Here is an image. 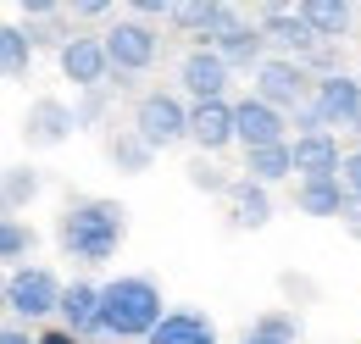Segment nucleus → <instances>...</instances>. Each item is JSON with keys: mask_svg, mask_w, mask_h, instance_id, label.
<instances>
[{"mask_svg": "<svg viewBox=\"0 0 361 344\" xmlns=\"http://www.w3.org/2000/svg\"><path fill=\"white\" fill-rule=\"evenodd\" d=\"M123 239H128V206L123 200L84 195V200H67V211L56 216V245H61V256L78 261V266L117 261Z\"/></svg>", "mask_w": 361, "mask_h": 344, "instance_id": "1", "label": "nucleus"}, {"mask_svg": "<svg viewBox=\"0 0 361 344\" xmlns=\"http://www.w3.org/2000/svg\"><path fill=\"white\" fill-rule=\"evenodd\" d=\"M161 283L150 272H117L100 283V339L145 344L161 328Z\"/></svg>", "mask_w": 361, "mask_h": 344, "instance_id": "2", "label": "nucleus"}, {"mask_svg": "<svg viewBox=\"0 0 361 344\" xmlns=\"http://www.w3.org/2000/svg\"><path fill=\"white\" fill-rule=\"evenodd\" d=\"M189 111H195V106L183 100L178 89H145L134 100V123H128V128L161 156V150H178L183 139H189Z\"/></svg>", "mask_w": 361, "mask_h": 344, "instance_id": "3", "label": "nucleus"}, {"mask_svg": "<svg viewBox=\"0 0 361 344\" xmlns=\"http://www.w3.org/2000/svg\"><path fill=\"white\" fill-rule=\"evenodd\" d=\"M106 56H111V89H134L139 73H150L156 61H161V28H150V23H139V17H117L106 34Z\"/></svg>", "mask_w": 361, "mask_h": 344, "instance_id": "4", "label": "nucleus"}, {"mask_svg": "<svg viewBox=\"0 0 361 344\" xmlns=\"http://www.w3.org/2000/svg\"><path fill=\"white\" fill-rule=\"evenodd\" d=\"M6 311L17 317V322H50V317H61V295H67V283L39 266V261H28V266H11L6 272Z\"/></svg>", "mask_w": 361, "mask_h": 344, "instance_id": "5", "label": "nucleus"}, {"mask_svg": "<svg viewBox=\"0 0 361 344\" xmlns=\"http://www.w3.org/2000/svg\"><path fill=\"white\" fill-rule=\"evenodd\" d=\"M250 94L256 100H267L272 111H283V117H295L306 100L317 94V78L306 61H289V56H272L267 67L256 73V84H250Z\"/></svg>", "mask_w": 361, "mask_h": 344, "instance_id": "6", "label": "nucleus"}, {"mask_svg": "<svg viewBox=\"0 0 361 344\" xmlns=\"http://www.w3.org/2000/svg\"><path fill=\"white\" fill-rule=\"evenodd\" d=\"M228 89H233V67H228L217 50H206V44L183 50V61H178V94L189 100V106L228 100Z\"/></svg>", "mask_w": 361, "mask_h": 344, "instance_id": "7", "label": "nucleus"}, {"mask_svg": "<svg viewBox=\"0 0 361 344\" xmlns=\"http://www.w3.org/2000/svg\"><path fill=\"white\" fill-rule=\"evenodd\" d=\"M61 78L78 89V94H94V89H111V56H106V39L100 34H73L56 56Z\"/></svg>", "mask_w": 361, "mask_h": 344, "instance_id": "8", "label": "nucleus"}, {"mask_svg": "<svg viewBox=\"0 0 361 344\" xmlns=\"http://www.w3.org/2000/svg\"><path fill=\"white\" fill-rule=\"evenodd\" d=\"M239 23H245V11L228 6V0H178L173 6V28H183L189 39H200L206 50H217Z\"/></svg>", "mask_w": 361, "mask_h": 344, "instance_id": "9", "label": "nucleus"}, {"mask_svg": "<svg viewBox=\"0 0 361 344\" xmlns=\"http://www.w3.org/2000/svg\"><path fill=\"white\" fill-rule=\"evenodd\" d=\"M256 28L267 34L272 56H289V61H306L317 44H322L312 34V23L300 17V6H262V11H256Z\"/></svg>", "mask_w": 361, "mask_h": 344, "instance_id": "10", "label": "nucleus"}, {"mask_svg": "<svg viewBox=\"0 0 361 344\" xmlns=\"http://www.w3.org/2000/svg\"><path fill=\"white\" fill-rule=\"evenodd\" d=\"M233 123H239L245 156H250V150H267V145H289V117L272 111L267 100H256V94H239V100H233Z\"/></svg>", "mask_w": 361, "mask_h": 344, "instance_id": "11", "label": "nucleus"}, {"mask_svg": "<svg viewBox=\"0 0 361 344\" xmlns=\"http://www.w3.org/2000/svg\"><path fill=\"white\" fill-rule=\"evenodd\" d=\"M23 145H28V150H56V145H67V139H73V133H78V117H73V106H67V100H34V106H28V117H23Z\"/></svg>", "mask_w": 361, "mask_h": 344, "instance_id": "12", "label": "nucleus"}, {"mask_svg": "<svg viewBox=\"0 0 361 344\" xmlns=\"http://www.w3.org/2000/svg\"><path fill=\"white\" fill-rule=\"evenodd\" d=\"M189 145L200 156H217L228 145H239V123H233V100H206L189 111Z\"/></svg>", "mask_w": 361, "mask_h": 344, "instance_id": "13", "label": "nucleus"}, {"mask_svg": "<svg viewBox=\"0 0 361 344\" xmlns=\"http://www.w3.org/2000/svg\"><path fill=\"white\" fill-rule=\"evenodd\" d=\"M312 106L322 111L328 133H334V128L350 133V128H356V117H361V78H356V73H339V78H317Z\"/></svg>", "mask_w": 361, "mask_h": 344, "instance_id": "14", "label": "nucleus"}, {"mask_svg": "<svg viewBox=\"0 0 361 344\" xmlns=\"http://www.w3.org/2000/svg\"><path fill=\"white\" fill-rule=\"evenodd\" d=\"M228 228H239V233H256V228H267L272 222V189H262L256 178H233V189H228Z\"/></svg>", "mask_w": 361, "mask_h": 344, "instance_id": "15", "label": "nucleus"}, {"mask_svg": "<svg viewBox=\"0 0 361 344\" xmlns=\"http://www.w3.org/2000/svg\"><path fill=\"white\" fill-rule=\"evenodd\" d=\"M67 333H78V339L90 344L100 339V283H90V278H73L67 283V295H61V317H56Z\"/></svg>", "mask_w": 361, "mask_h": 344, "instance_id": "16", "label": "nucleus"}, {"mask_svg": "<svg viewBox=\"0 0 361 344\" xmlns=\"http://www.w3.org/2000/svg\"><path fill=\"white\" fill-rule=\"evenodd\" d=\"M289 150H295V172L300 178H339L345 167V145H339V133H312V139H289Z\"/></svg>", "mask_w": 361, "mask_h": 344, "instance_id": "17", "label": "nucleus"}, {"mask_svg": "<svg viewBox=\"0 0 361 344\" xmlns=\"http://www.w3.org/2000/svg\"><path fill=\"white\" fill-rule=\"evenodd\" d=\"M145 344H223V339H217V322H212L206 311H195V305H173V311L161 317V328H156Z\"/></svg>", "mask_w": 361, "mask_h": 344, "instance_id": "18", "label": "nucleus"}, {"mask_svg": "<svg viewBox=\"0 0 361 344\" xmlns=\"http://www.w3.org/2000/svg\"><path fill=\"white\" fill-rule=\"evenodd\" d=\"M217 56H223L233 73H250V78H256V73H262V67L272 61L267 34H262V28L250 23V17H245V23H239V28H233V34H228L223 44H217Z\"/></svg>", "mask_w": 361, "mask_h": 344, "instance_id": "19", "label": "nucleus"}, {"mask_svg": "<svg viewBox=\"0 0 361 344\" xmlns=\"http://www.w3.org/2000/svg\"><path fill=\"white\" fill-rule=\"evenodd\" d=\"M295 211H306V216H339L350 211V195H345V183L339 178H300L295 183Z\"/></svg>", "mask_w": 361, "mask_h": 344, "instance_id": "20", "label": "nucleus"}, {"mask_svg": "<svg viewBox=\"0 0 361 344\" xmlns=\"http://www.w3.org/2000/svg\"><path fill=\"white\" fill-rule=\"evenodd\" d=\"M300 17L312 23V34L322 44H345L350 23H356V6L350 0H300Z\"/></svg>", "mask_w": 361, "mask_h": 344, "instance_id": "21", "label": "nucleus"}, {"mask_svg": "<svg viewBox=\"0 0 361 344\" xmlns=\"http://www.w3.org/2000/svg\"><path fill=\"white\" fill-rule=\"evenodd\" d=\"M39 189H45V172H39V167H28V161L6 167V172H0V206H6V216H17L23 206H34Z\"/></svg>", "mask_w": 361, "mask_h": 344, "instance_id": "22", "label": "nucleus"}, {"mask_svg": "<svg viewBox=\"0 0 361 344\" xmlns=\"http://www.w3.org/2000/svg\"><path fill=\"white\" fill-rule=\"evenodd\" d=\"M100 150H106V161H111L117 172H145L150 161H156V150H150L134 128H111L106 139H100Z\"/></svg>", "mask_w": 361, "mask_h": 344, "instance_id": "23", "label": "nucleus"}, {"mask_svg": "<svg viewBox=\"0 0 361 344\" xmlns=\"http://www.w3.org/2000/svg\"><path fill=\"white\" fill-rule=\"evenodd\" d=\"M28 67H34V39H28V28H23V23H6V28H0V73H6V84H23Z\"/></svg>", "mask_w": 361, "mask_h": 344, "instance_id": "24", "label": "nucleus"}, {"mask_svg": "<svg viewBox=\"0 0 361 344\" xmlns=\"http://www.w3.org/2000/svg\"><path fill=\"white\" fill-rule=\"evenodd\" d=\"M245 178H256L262 189L283 183V178H295V150H289V145H267V150H250V156H245Z\"/></svg>", "mask_w": 361, "mask_h": 344, "instance_id": "25", "label": "nucleus"}, {"mask_svg": "<svg viewBox=\"0 0 361 344\" xmlns=\"http://www.w3.org/2000/svg\"><path fill=\"white\" fill-rule=\"evenodd\" d=\"M39 250V233L23 222V216H0V261L11 266H28V256Z\"/></svg>", "mask_w": 361, "mask_h": 344, "instance_id": "26", "label": "nucleus"}, {"mask_svg": "<svg viewBox=\"0 0 361 344\" xmlns=\"http://www.w3.org/2000/svg\"><path fill=\"white\" fill-rule=\"evenodd\" d=\"M250 333H256V339H272V344H300V317H295V311H262V317L250 322Z\"/></svg>", "mask_w": 361, "mask_h": 344, "instance_id": "27", "label": "nucleus"}, {"mask_svg": "<svg viewBox=\"0 0 361 344\" xmlns=\"http://www.w3.org/2000/svg\"><path fill=\"white\" fill-rule=\"evenodd\" d=\"M183 172H189V189H200V195H223V200H228V189H233V178H228L212 156H195Z\"/></svg>", "mask_w": 361, "mask_h": 344, "instance_id": "28", "label": "nucleus"}, {"mask_svg": "<svg viewBox=\"0 0 361 344\" xmlns=\"http://www.w3.org/2000/svg\"><path fill=\"white\" fill-rule=\"evenodd\" d=\"M306 67H312V78H339L345 67H339V44H317L312 56H306Z\"/></svg>", "mask_w": 361, "mask_h": 344, "instance_id": "29", "label": "nucleus"}, {"mask_svg": "<svg viewBox=\"0 0 361 344\" xmlns=\"http://www.w3.org/2000/svg\"><path fill=\"white\" fill-rule=\"evenodd\" d=\"M106 100H111V89H94V94H84V100L73 106V117H78V128H94V123L106 117Z\"/></svg>", "mask_w": 361, "mask_h": 344, "instance_id": "30", "label": "nucleus"}, {"mask_svg": "<svg viewBox=\"0 0 361 344\" xmlns=\"http://www.w3.org/2000/svg\"><path fill=\"white\" fill-rule=\"evenodd\" d=\"M173 6H178V0H134V6H128V17H139V23H150V28H156V23H173Z\"/></svg>", "mask_w": 361, "mask_h": 344, "instance_id": "31", "label": "nucleus"}, {"mask_svg": "<svg viewBox=\"0 0 361 344\" xmlns=\"http://www.w3.org/2000/svg\"><path fill=\"white\" fill-rule=\"evenodd\" d=\"M289 128H295V139H312V133H328V123H322V111H317L312 100H306V106L289 117Z\"/></svg>", "mask_w": 361, "mask_h": 344, "instance_id": "32", "label": "nucleus"}, {"mask_svg": "<svg viewBox=\"0 0 361 344\" xmlns=\"http://www.w3.org/2000/svg\"><path fill=\"white\" fill-rule=\"evenodd\" d=\"M339 183H345L350 200H361V145H350V156H345V167H339Z\"/></svg>", "mask_w": 361, "mask_h": 344, "instance_id": "33", "label": "nucleus"}, {"mask_svg": "<svg viewBox=\"0 0 361 344\" xmlns=\"http://www.w3.org/2000/svg\"><path fill=\"white\" fill-rule=\"evenodd\" d=\"M117 6L111 0H78V6H67V17H78V23H106Z\"/></svg>", "mask_w": 361, "mask_h": 344, "instance_id": "34", "label": "nucleus"}, {"mask_svg": "<svg viewBox=\"0 0 361 344\" xmlns=\"http://www.w3.org/2000/svg\"><path fill=\"white\" fill-rule=\"evenodd\" d=\"M0 344H39V333H28L23 322H6V328H0Z\"/></svg>", "mask_w": 361, "mask_h": 344, "instance_id": "35", "label": "nucleus"}, {"mask_svg": "<svg viewBox=\"0 0 361 344\" xmlns=\"http://www.w3.org/2000/svg\"><path fill=\"white\" fill-rule=\"evenodd\" d=\"M39 344H84L78 333H67L61 322H50V328H39Z\"/></svg>", "mask_w": 361, "mask_h": 344, "instance_id": "36", "label": "nucleus"}, {"mask_svg": "<svg viewBox=\"0 0 361 344\" xmlns=\"http://www.w3.org/2000/svg\"><path fill=\"white\" fill-rule=\"evenodd\" d=\"M339 228H345V233H350V239L361 245V200H350V211L339 216Z\"/></svg>", "mask_w": 361, "mask_h": 344, "instance_id": "37", "label": "nucleus"}, {"mask_svg": "<svg viewBox=\"0 0 361 344\" xmlns=\"http://www.w3.org/2000/svg\"><path fill=\"white\" fill-rule=\"evenodd\" d=\"M239 344H272V339H256V333H245V339H239Z\"/></svg>", "mask_w": 361, "mask_h": 344, "instance_id": "38", "label": "nucleus"}, {"mask_svg": "<svg viewBox=\"0 0 361 344\" xmlns=\"http://www.w3.org/2000/svg\"><path fill=\"white\" fill-rule=\"evenodd\" d=\"M350 139H356V145H361V117H356V128H350Z\"/></svg>", "mask_w": 361, "mask_h": 344, "instance_id": "39", "label": "nucleus"}, {"mask_svg": "<svg viewBox=\"0 0 361 344\" xmlns=\"http://www.w3.org/2000/svg\"><path fill=\"white\" fill-rule=\"evenodd\" d=\"M90 344H123V339H90Z\"/></svg>", "mask_w": 361, "mask_h": 344, "instance_id": "40", "label": "nucleus"}]
</instances>
